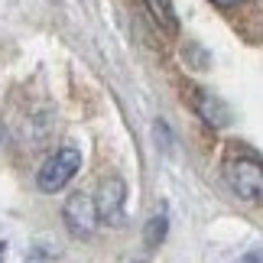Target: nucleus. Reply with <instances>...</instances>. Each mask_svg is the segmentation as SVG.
I'll return each mask as SVG.
<instances>
[{"label": "nucleus", "mask_w": 263, "mask_h": 263, "mask_svg": "<svg viewBox=\"0 0 263 263\" xmlns=\"http://www.w3.org/2000/svg\"><path fill=\"white\" fill-rule=\"evenodd\" d=\"M224 179L231 192L244 201H254L260 205L263 201V163L254 156H234L224 163Z\"/></svg>", "instance_id": "1"}, {"label": "nucleus", "mask_w": 263, "mask_h": 263, "mask_svg": "<svg viewBox=\"0 0 263 263\" xmlns=\"http://www.w3.org/2000/svg\"><path fill=\"white\" fill-rule=\"evenodd\" d=\"M82 169V156L75 146H62L55 156L46 159V166L39 169V189L43 192H62V185L75 179V173Z\"/></svg>", "instance_id": "2"}, {"label": "nucleus", "mask_w": 263, "mask_h": 263, "mask_svg": "<svg viewBox=\"0 0 263 263\" xmlns=\"http://www.w3.org/2000/svg\"><path fill=\"white\" fill-rule=\"evenodd\" d=\"M62 215H65V224L75 237H88L98 224V201L88 192H75V195H68Z\"/></svg>", "instance_id": "3"}, {"label": "nucleus", "mask_w": 263, "mask_h": 263, "mask_svg": "<svg viewBox=\"0 0 263 263\" xmlns=\"http://www.w3.org/2000/svg\"><path fill=\"white\" fill-rule=\"evenodd\" d=\"M124 198H127V185L124 179H107L98 192V218L104 224H124Z\"/></svg>", "instance_id": "4"}, {"label": "nucleus", "mask_w": 263, "mask_h": 263, "mask_svg": "<svg viewBox=\"0 0 263 263\" xmlns=\"http://www.w3.org/2000/svg\"><path fill=\"white\" fill-rule=\"evenodd\" d=\"M195 110L211 127H228L231 124V110L221 104L215 95H208V91H195Z\"/></svg>", "instance_id": "5"}, {"label": "nucleus", "mask_w": 263, "mask_h": 263, "mask_svg": "<svg viewBox=\"0 0 263 263\" xmlns=\"http://www.w3.org/2000/svg\"><path fill=\"white\" fill-rule=\"evenodd\" d=\"M146 10L153 13V20L166 33H176L179 23H176V13H173V0H146Z\"/></svg>", "instance_id": "6"}, {"label": "nucleus", "mask_w": 263, "mask_h": 263, "mask_svg": "<svg viewBox=\"0 0 263 263\" xmlns=\"http://www.w3.org/2000/svg\"><path fill=\"white\" fill-rule=\"evenodd\" d=\"M166 231H169V221H166V215L159 211L156 218H149V224H146V231H143V237H146V247H159L166 240Z\"/></svg>", "instance_id": "7"}, {"label": "nucleus", "mask_w": 263, "mask_h": 263, "mask_svg": "<svg viewBox=\"0 0 263 263\" xmlns=\"http://www.w3.org/2000/svg\"><path fill=\"white\" fill-rule=\"evenodd\" d=\"M211 4H215V7H221V10H228V7H237L240 0H211Z\"/></svg>", "instance_id": "8"}, {"label": "nucleus", "mask_w": 263, "mask_h": 263, "mask_svg": "<svg viewBox=\"0 0 263 263\" xmlns=\"http://www.w3.org/2000/svg\"><path fill=\"white\" fill-rule=\"evenodd\" d=\"M247 260H263V254H247Z\"/></svg>", "instance_id": "9"}]
</instances>
